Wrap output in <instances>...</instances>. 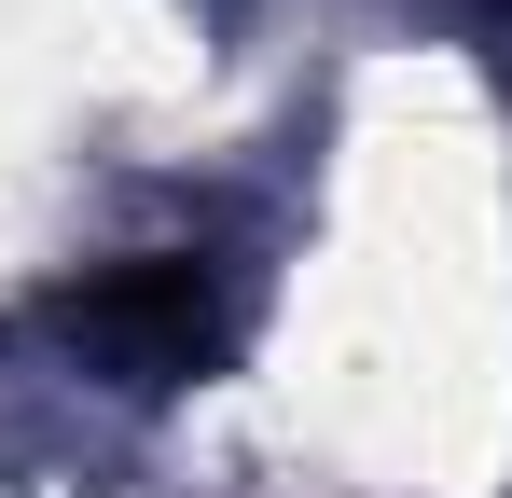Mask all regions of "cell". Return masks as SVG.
Listing matches in <instances>:
<instances>
[{
  "label": "cell",
  "instance_id": "6da1fadb",
  "mask_svg": "<svg viewBox=\"0 0 512 498\" xmlns=\"http://www.w3.org/2000/svg\"><path fill=\"white\" fill-rule=\"evenodd\" d=\"M56 319L84 346L111 388H194V374H222L236 360V277L222 263H194V249H139V263H97L84 291H56Z\"/></svg>",
  "mask_w": 512,
  "mask_h": 498
}]
</instances>
